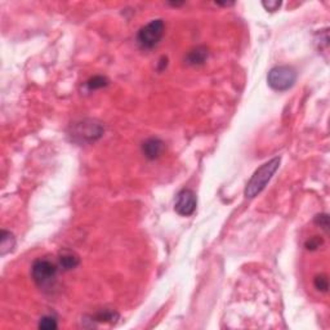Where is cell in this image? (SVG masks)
I'll use <instances>...</instances> for the list:
<instances>
[{
    "instance_id": "6da1fadb",
    "label": "cell",
    "mask_w": 330,
    "mask_h": 330,
    "mask_svg": "<svg viewBox=\"0 0 330 330\" xmlns=\"http://www.w3.org/2000/svg\"><path fill=\"white\" fill-rule=\"evenodd\" d=\"M279 165H280V157H274L272 160L267 161L262 167L258 168L245 187V196L252 199L262 192L267 183L271 181L272 176L279 169Z\"/></svg>"
},
{
    "instance_id": "7a4b0ae2",
    "label": "cell",
    "mask_w": 330,
    "mask_h": 330,
    "mask_svg": "<svg viewBox=\"0 0 330 330\" xmlns=\"http://www.w3.org/2000/svg\"><path fill=\"white\" fill-rule=\"evenodd\" d=\"M102 124L92 119H85L79 123L71 125L70 136L73 141L85 144V142H94L104 134Z\"/></svg>"
},
{
    "instance_id": "3957f363",
    "label": "cell",
    "mask_w": 330,
    "mask_h": 330,
    "mask_svg": "<svg viewBox=\"0 0 330 330\" xmlns=\"http://www.w3.org/2000/svg\"><path fill=\"white\" fill-rule=\"evenodd\" d=\"M297 80V71L292 66H276L268 73V85L277 92H285Z\"/></svg>"
},
{
    "instance_id": "277c9868",
    "label": "cell",
    "mask_w": 330,
    "mask_h": 330,
    "mask_svg": "<svg viewBox=\"0 0 330 330\" xmlns=\"http://www.w3.org/2000/svg\"><path fill=\"white\" fill-rule=\"evenodd\" d=\"M165 25L163 20H153L138 31L137 43L142 49H152L160 43Z\"/></svg>"
},
{
    "instance_id": "5b68a950",
    "label": "cell",
    "mask_w": 330,
    "mask_h": 330,
    "mask_svg": "<svg viewBox=\"0 0 330 330\" xmlns=\"http://www.w3.org/2000/svg\"><path fill=\"white\" fill-rule=\"evenodd\" d=\"M31 275L39 287H47L56 279L57 266L48 259H37L34 262Z\"/></svg>"
},
{
    "instance_id": "8992f818",
    "label": "cell",
    "mask_w": 330,
    "mask_h": 330,
    "mask_svg": "<svg viewBox=\"0 0 330 330\" xmlns=\"http://www.w3.org/2000/svg\"><path fill=\"white\" fill-rule=\"evenodd\" d=\"M196 204L197 200L195 192L188 190V188H184V190L178 192L177 199H176V204H174V210L180 216L188 217V216L193 214V212L196 210Z\"/></svg>"
},
{
    "instance_id": "52a82bcc",
    "label": "cell",
    "mask_w": 330,
    "mask_h": 330,
    "mask_svg": "<svg viewBox=\"0 0 330 330\" xmlns=\"http://www.w3.org/2000/svg\"><path fill=\"white\" fill-rule=\"evenodd\" d=\"M165 150V144L159 138H148L142 145V152L148 160H155L160 157Z\"/></svg>"
},
{
    "instance_id": "ba28073f",
    "label": "cell",
    "mask_w": 330,
    "mask_h": 330,
    "mask_svg": "<svg viewBox=\"0 0 330 330\" xmlns=\"http://www.w3.org/2000/svg\"><path fill=\"white\" fill-rule=\"evenodd\" d=\"M208 56H209V53H208L207 48L196 47L188 52L186 57V62L190 66H200L208 60Z\"/></svg>"
},
{
    "instance_id": "9c48e42d",
    "label": "cell",
    "mask_w": 330,
    "mask_h": 330,
    "mask_svg": "<svg viewBox=\"0 0 330 330\" xmlns=\"http://www.w3.org/2000/svg\"><path fill=\"white\" fill-rule=\"evenodd\" d=\"M80 259L77 257L76 254L73 253V252H64V253H61L60 256V266L64 268L65 271H70L73 268L79 264Z\"/></svg>"
},
{
    "instance_id": "30bf717a",
    "label": "cell",
    "mask_w": 330,
    "mask_h": 330,
    "mask_svg": "<svg viewBox=\"0 0 330 330\" xmlns=\"http://www.w3.org/2000/svg\"><path fill=\"white\" fill-rule=\"evenodd\" d=\"M16 247V239L13 234H10L8 231H1V237H0V253L1 256H5L7 253L12 252Z\"/></svg>"
},
{
    "instance_id": "8fae6325",
    "label": "cell",
    "mask_w": 330,
    "mask_h": 330,
    "mask_svg": "<svg viewBox=\"0 0 330 330\" xmlns=\"http://www.w3.org/2000/svg\"><path fill=\"white\" fill-rule=\"evenodd\" d=\"M58 324H57V319L52 315H47V316H43L39 321V328L44 330H54L57 329Z\"/></svg>"
},
{
    "instance_id": "7c38bea8",
    "label": "cell",
    "mask_w": 330,
    "mask_h": 330,
    "mask_svg": "<svg viewBox=\"0 0 330 330\" xmlns=\"http://www.w3.org/2000/svg\"><path fill=\"white\" fill-rule=\"evenodd\" d=\"M87 85L90 90L101 89V88L107 87V85H109V80H107L106 77H104V76H93L92 79L88 80Z\"/></svg>"
},
{
    "instance_id": "4fadbf2b",
    "label": "cell",
    "mask_w": 330,
    "mask_h": 330,
    "mask_svg": "<svg viewBox=\"0 0 330 330\" xmlns=\"http://www.w3.org/2000/svg\"><path fill=\"white\" fill-rule=\"evenodd\" d=\"M314 285L317 290H320V292H328L329 289V280H328V277L325 275H319V276L315 277L314 280Z\"/></svg>"
},
{
    "instance_id": "5bb4252c",
    "label": "cell",
    "mask_w": 330,
    "mask_h": 330,
    "mask_svg": "<svg viewBox=\"0 0 330 330\" xmlns=\"http://www.w3.org/2000/svg\"><path fill=\"white\" fill-rule=\"evenodd\" d=\"M117 314L112 312V311H105V312H100L97 315V320L98 321H112L117 319Z\"/></svg>"
},
{
    "instance_id": "9a60e30c",
    "label": "cell",
    "mask_w": 330,
    "mask_h": 330,
    "mask_svg": "<svg viewBox=\"0 0 330 330\" xmlns=\"http://www.w3.org/2000/svg\"><path fill=\"white\" fill-rule=\"evenodd\" d=\"M321 244H323V240H321L320 237L314 236V237H311L310 240H307L306 248L308 250H316L317 248H320Z\"/></svg>"
},
{
    "instance_id": "2e32d148",
    "label": "cell",
    "mask_w": 330,
    "mask_h": 330,
    "mask_svg": "<svg viewBox=\"0 0 330 330\" xmlns=\"http://www.w3.org/2000/svg\"><path fill=\"white\" fill-rule=\"evenodd\" d=\"M315 223L320 224V227H323L324 230L328 231V227H329V217H328V214L316 216V218H315Z\"/></svg>"
},
{
    "instance_id": "e0dca14e",
    "label": "cell",
    "mask_w": 330,
    "mask_h": 330,
    "mask_svg": "<svg viewBox=\"0 0 330 330\" xmlns=\"http://www.w3.org/2000/svg\"><path fill=\"white\" fill-rule=\"evenodd\" d=\"M262 5H263L267 10H270V12H275V10H277L281 7V1H263Z\"/></svg>"
}]
</instances>
